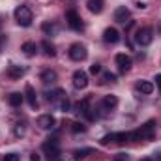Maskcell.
Returning a JSON list of instances; mask_svg holds the SVG:
<instances>
[{"instance_id":"26","label":"cell","mask_w":161,"mask_h":161,"mask_svg":"<svg viewBox=\"0 0 161 161\" xmlns=\"http://www.w3.org/2000/svg\"><path fill=\"white\" fill-rule=\"evenodd\" d=\"M71 131H73V133H84V131H86V125H84L82 122H73V124H71Z\"/></svg>"},{"instance_id":"31","label":"cell","mask_w":161,"mask_h":161,"mask_svg":"<svg viewBox=\"0 0 161 161\" xmlns=\"http://www.w3.org/2000/svg\"><path fill=\"white\" fill-rule=\"evenodd\" d=\"M114 161H129V159H127V156H124V154H120V158H118V159H114Z\"/></svg>"},{"instance_id":"34","label":"cell","mask_w":161,"mask_h":161,"mask_svg":"<svg viewBox=\"0 0 161 161\" xmlns=\"http://www.w3.org/2000/svg\"><path fill=\"white\" fill-rule=\"evenodd\" d=\"M141 161H154V159H152V158H142ZM158 161H159V159H158Z\"/></svg>"},{"instance_id":"2","label":"cell","mask_w":161,"mask_h":161,"mask_svg":"<svg viewBox=\"0 0 161 161\" xmlns=\"http://www.w3.org/2000/svg\"><path fill=\"white\" fill-rule=\"evenodd\" d=\"M32 19H34V15H32V9L28 6H19L15 9V21H17V25L30 26L32 25Z\"/></svg>"},{"instance_id":"29","label":"cell","mask_w":161,"mask_h":161,"mask_svg":"<svg viewBox=\"0 0 161 161\" xmlns=\"http://www.w3.org/2000/svg\"><path fill=\"white\" fill-rule=\"evenodd\" d=\"M4 161H21V158H19L17 154H6Z\"/></svg>"},{"instance_id":"14","label":"cell","mask_w":161,"mask_h":161,"mask_svg":"<svg viewBox=\"0 0 161 161\" xmlns=\"http://www.w3.org/2000/svg\"><path fill=\"white\" fill-rule=\"evenodd\" d=\"M25 68H21V66H15V64H9L8 66V77L9 79H21L23 75H25Z\"/></svg>"},{"instance_id":"33","label":"cell","mask_w":161,"mask_h":161,"mask_svg":"<svg viewBox=\"0 0 161 161\" xmlns=\"http://www.w3.org/2000/svg\"><path fill=\"white\" fill-rule=\"evenodd\" d=\"M137 8H139V9H144V8H146V4H144V2H137Z\"/></svg>"},{"instance_id":"28","label":"cell","mask_w":161,"mask_h":161,"mask_svg":"<svg viewBox=\"0 0 161 161\" xmlns=\"http://www.w3.org/2000/svg\"><path fill=\"white\" fill-rule=\"evenodd\" d=\"M90 73H92V75L101 73V66H99V64H92V66H90Z\"/></svg>"},{"instance_id":"10","label":"cell","mask_w":161,"mask_h":161,"mask_svg":"<svg viewBox=\"0 0 161 161\" xmlns=\"http://www.w3.org/2000/svg\"><path fill=\"white\" fill-rule=\"evenodd\" d=\"M25 97H26V101H28V105L32 109H38V96H36V90H34L32 84L25 86Z\"/></svg>"},{"instance_id":"18","label":"cell","mask_w":161,"mask_h":161,"mask_svg":"<svg viewBox=\"0 0 161 161\" xmlns=\"http://www.w3.org/2000/svg\"><path fill=\"white\" fill-rule=\"evenodd\" d=\"M40 79H41L43 84H53V82H56L58 75H56V71H53V69H43Z\"/></svg>"},{"instance_id":"20","label":"cell","mask_w":161,"mask_h":161,"mask_svg":"<svg viewBox=\"0 0 161 161\" xmlns=\"http://www.w3.org/2000/svg\"><path fill=\"white\" fill-rule=\"evenodd\" d=\"M23 99H25V96L19 94V92H13V94L8 96V103H9L11 107H21V105H23Z\"/></svg>"},{"instance_id":"1","label":"cell","mask_w":161,"mask_h":161,"mask_svg":"<svg viewBox=\"0 0 161 161\" xmlns=\"http://www.w3.org/2000/svg\"><path fill=\"white\" fill-rule=\"evenodd\" d=\"M156 120H148L146 124H142L137 131H131L129 137L131 141H152L156 137Z\"/></svg>"},{"instance_id":"9","label":"cell","mask_w":161,"mask_h":161,"mask_svg":"<svg viewBox=\"0 0 161 161\" xmlns=\"http://www.w3.org/2000/svg\"><path fill=\"white\" fill-rule=\"evenodd\" d=\"M73 86L75 88H86L88 86V75H86V71H82V69H77L75 73H73Z\"/></svg>"},{"instance_id":"5","label":"cell","mask_w":161,"mask_h":161,"mask_svg":"<svg viewBox=\"0 0 161 161\" xmlns=\"http://www.w3.org/2000/svg\"><path fill=\"white\" fill-rule=\"evenodd\" d=\"M154 40V36H152V28H148V26H144V28H139L137 30V34H135V41L141 45V47H146V45H150Z\"/></svg>"},{"instance_id":"13","label":"cell","mask_w":161,"mask_h":161,"mask_svg":"<svg viewBox=\"0 0 161 161\" xmlns=\"http://www.w3.org/2000/svg\"><path fill=\"white\" fill-rule=\"evenodd\" d=\"M103 41H107V43H118L120 41V32L116 30V28H105V32H103Z\"/></svg>"},{"instance_id":"15","label":"cell","mask_w":161,"mask_h":161,"mask_svg":"<svg viewBox=\"0 0 161 161\" xmlns=\"http://www.w3.org/2000/svg\"><path fill=\"white\" fill-rule=\"evenodd\" d=\"M116 105H118V97L113 96V94H111V96H105L103 101H101V109H103V111H113Z\"/></svg>"},{"instance_id":"32","label":"cell","mask_w":161,"mask_h":161,"mask_svg":"<svg viewBox=\"0 0 161 161\" xmlns=\"http://www.w3.org/2000/svg\"><path fill=\"white\" fill-rule=\"evenodd\" d=\"M156 84L159 86V90H161V73H159V75H158V77H156Z\"/></svg>"},{"instance_id":"27","label":"cell","mask_w":161,"mask_h":161,"mask_svg":"<svg viewBox=\"0 0 161 161\" xmlns=\"http://www.w3.org/2000/svg\"><path fill=\"white\" fill-rule=\"evenodd\" d=\"M103 80L105 82H116V75L114 73H103Z\"/></svg>"},{"instance_id":"12","label":"cell","mask_w":161,"mask_h":161,"mask_svg":"<svg viewBox=\"0 0 161 161\" xmlns=\"http://www.w3.org/2000/svg\"><path fill=\"white\" fill-rule=\"evenodd\" d=\"M54 125H56V120H54L53 114H41L38 118V127L40 129H53Z\"/></svg>"},{"instance_id":"6","label":"cell","mask_w":161,"mask_h":161,"mask_svg":"<svg viewBox=\"0 0 161 161\" xmlns=\"http://www.w3.org/2000/svg\"><path fill=\"white\" fill-rule=\"evenodd\" d=\"M86 56H88V51H86V47L82 43H73L69 47V58L71 60L80 62V60H86Z\"/></svg>"},{"instance_id":"7","label":"cell","mask_w":161,"mask_h":161,"mask_svg":"<svg viewBox=\"0 0 161 161\" xmlns=\"http://www.w3.org/2000/svg\"><path fill=\"white\" fill-rule=\"evenodd\" d=\"M66 21H68V25H69L73 30H80V28H82V21H80L79 13H77L75 9H68V11H66Z\"/></svg>"},{"instance_id":"24","label":"cell","mask_w":161,"mask_h":161,"mask_svg":"<svg viewBox=\"0 0 161 161\" xmlns=\"http://www.w3.org/2000/svg\"><path fill=\"white\" fill-rule=\"evenodd\" d=\"M88 154H92L90 148H80V150H75V152H73V158H75V159H82V158H86Z\"/></svg>"},{"instance_id":"4","label":"cell","mask_w":161,"mask_h":161,"mask_svg":"<svg viewBox=\"0 0 161 161\" xmlns=\"http://www.w3.org/2000/svg\"><path fill=\"white\" fill-rule=\"evenodd\" d=\"M125 142H131L129 133H109V135H105L101 139L103 146H109V144H125Z\"/></svg>"},{"instance_id":"8","label":"cell","mask_w":161,"mask_h":161,"mask_svg":"<svg viewBox=\"0 0 161 161\" xmlns=\"http://www.w3.org/2000/svg\"><path fill=\"white\" fill-rule=\"evenodd\" d=\"M116 66H118V69H120L122 73H125V71H129L131 69V66H133V60L127 56V54H116Z\"/></svg>"},{"instance_id":"17","label":"cell","mask_w":161,"mask_h":161,"mask_svg":"<svg viewBox=\"0 0 161 161\" xmlns=\"http://www.w3.org/2000/svg\"><path fill=\"white\" fill-rule=\"evenodd\" d=\"M47 99L51 101V103H62L64 99H66V92L64 90H60V88H56V90H53V92H49L47 94Z\"/></svg>"},{"instance_id":"3","label":"cell","mask_w":161,"mask_h":161,"mask_svg":"<svg viewBox=\"0 0 161 161\" xmlns=\"http://www.w3.org/2000/svg\"><path fill=\"white\" fill-rule=\"evenodd\" d=\"M43 152H45V156H47V159L49 161H56L58 159V156H60V144H58V141L56 139H47L45 142H43Z\"/></svg>"},{"instance_id":"16","label":"cell","mask_w":161,"mask_h":161,"mask_svg":"<svg viewBox=\"0 0 161 161\" xmlns=\"http://www.w3.org/2000/svg\"><path fill=\"white\" fill-rule=\"evenodd\" d=\"M86 8L92 13H101L105 9V0H88L86 2Z\"/></svg>"},{"instance_id":"21","label":"cell","mask_w":161,"mask_h":161,"mask_svg":"<svg viewBox=\"0 0 161 161\" xmlns=\"http://www.w3.org/2000/svg\"><path fill=\"white\" fill-rule=\"evenodd\" d=\"M137 90L142 92V94H152L154 92V82H150V80H139L137 82Z\"/></svg>"},{"instance_id":"23","label":"cell","mask_w":161,"mask_h":161,"mask_svg":"<svg viewBox=\"0 0 161 161\" xmlns=\"http://www.w3.org/2000/svg\"><path fill=\"white\" fill-rule=\"evenodd\" d=\"M41 45H43V49H45V54H47V56H54V54H56V49H54V45H53V43H49V41L45 40Z\"/></svg>"},{"instance_id":"11","label":"cell","mask_w":161,"mask_h":161,"mask_svg":"<svg viewBox=\"0 0 161 161\" xmlns=\"http://www.w3.org/2000/svg\"><path fill=\"white\" fill-rule=\"evenodd\" d=\"M129 17H131V13H129V9H127L125 6L116 8V11H114V21H116V23L127 25V23H129Z\"/></svg>"},{"instance_id":"25","label":"cell","mask_w":161,"mask_h":161,"mask_svg":"<svg viewBox=\"0 0 161 161\" xmlns=\"http://www.w3.org/2000/svg\"><path fill=\"white\" fill-rule=\"evenodd\" d=\"M13 133H15V137H25V133H26V125H25V124H15Z\"/></svg>"},{"instance_id":"22","label":"cell","mask_w":161,"mask_h":161,"mask_svg":"<svg viewBox=\"0 0 161 161\" xmlns=\"http://www.w3.org/2000/svg\"><path fill=\"white\" fill-rule=\"evenodd\" d=\"M41 30H43L47 36H54V34L58 32V26H56L54 23H49V21H45V23L41 25Z\"/></svg>"},{"instance_id":"19","label":"cell","mask_w":161,"mask_h":161,"mask_svg":"<svg viewBox=\"0 0 161 161\" xmlns=\"http://www.w3.org/2000/svg\"><path fill=\"white\" fill-rule=\"evenodd\" d=\"M21 51H23L26 56H36V53H38V45H36L34 41H26V43H23Z\"/></svg>"},{"instance_id":"30","label":"cell","mask_w":161,"mask_h":161,"mask_svg":"<svg viewBox=\"0 0 161 161\" xmlns=\"http://www.w3.org/2000/svg\"><path fill=\"white\" fill-rule=\"evenodd\" d=\"M30 161H40V154H30Z\"/></svg>"}]
</instances>
